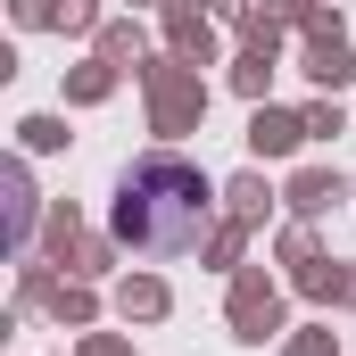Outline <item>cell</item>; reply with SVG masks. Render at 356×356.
I'll use <instances>...</instances> for the list:
<instances>
[{
    "label": "cell",
    "mask_w": 356,
    "mask_h": 356,
    "mask_svg": "<svg viewBox=\"0 0 356 356\" xmlns=\"http://www.w3.org/2000/svg\"><path fill=\"white\" fill-rule=\"evenodd\" d=\"M108 224H116V241L141 249V257H182V249L207 241V224H216V191H207L199 166H182V158H141L133 175L116 182Z\"/></svg>",
    "instance_id": "1"
}]
</instances>
